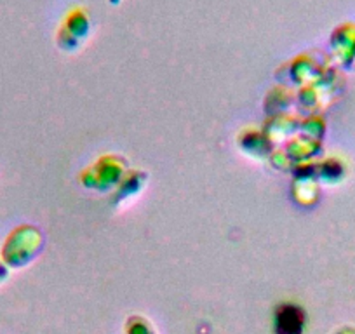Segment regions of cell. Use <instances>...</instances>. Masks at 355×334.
<instances>
[{"mask_svg":"<svg viewBox=\"0 0 355 334\" xmlns=\"http://www.w3.org/2000/svg\"><path fill=\"white\" fill-rule=\"evenodd\" d=\"M138 322H135V326H129V334H153L152 327L145 322H139L141 319H136Z\"/></svg>","mask_w":355,"mask_h":334,"instance_id":"7a4b0ae2","label":"cell"},{"mask_svg":"<svg viewBox=\"0 0 355 334\" xmlns=\"http://www.w3.org/2000/svg\"><path fill=\"white\" fill-rule=\"evenodd\" d=\"M6 277H8V270H6L4 265L0 263V282L6 281Z\"/></svg>","mask_w":355,"mask_h":334,"instance_id":"3957f363","label":"cell"},{"mask_svg":"<svg viewBox=\"0 0 355 334\" xmlns=\"http://www.w3.org/2000/svg\"><path fill=\"white\" fill-rule=\"evenodd\" d=\"M305 329V312L296 305H281L275 313V333L302 334Z\"/></svg>","mask_w":355,"mask_h":334,"instance_id":"6da1fadb","label":"cell"}]
</instances>
